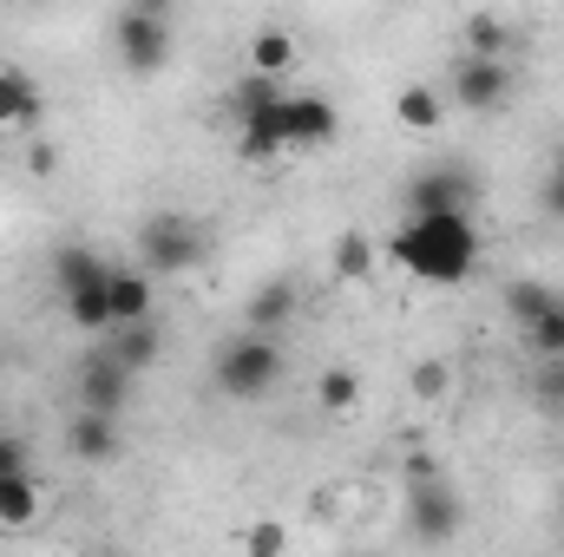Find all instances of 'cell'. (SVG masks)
I'll return each instance as SVG.
<instances>
[{
	"instance_id": "6da1fadb",
	"label": "cell",
	"mask_w": 564,
	"mask_h": 557,
	"mask_svg": "<svg viewBox=\"0 0 564 557\" xmlns=\"http://www.w3.org/2000/svg\"><path fill=\"white\" fill-rule=\"evenodd\" d=\"M388 250H394V263H401L408 276L453 288V282L473 276V263H479V230H473L466 210H414V217L388 237Z\"/></svg>"
},
{
	"instance_id": "7a4b0ae2",
	"label": "cell",
	"mask_w": 564,
	"mask_h": 557,
	"mask_svg": "<svg viewBox=\"0 0 564 557\" xmlns=\"http://www.w3.org/2000/svg\"><path fill=\"white\" fill-rule=\"evenodd\" d=\"M53 276H59V295H66L73 328H86V335H106V328H112V295H106L112 270H106L86 243H66V250L53 256Z\"/></svg>"
},
{
	"instance_id": "3957f363",
	"label": "cell",
	"mask_w": 564,
	"mask_h": 557,
	"mask_svg": "<svg viewBox=\"0 0 564 557\" xmlns=\"http://www.w3.org/2000/svg\"><path fill=\"white\" fill-rule=\"evenodd\" d=\"M282 381V341L270 328H250L243 341H230L224 354H217V387L230 394V401H257V394H270Z\"/></svg>"
},
{
	"instance_id": "277c9868",
	"label": "cell",
	"mask_w": 564,
	"mask_h": 557,
	"mask_svg": "<svg viewBox=\"0 0 564 557\" xmlns=\"http://www.w3.org/2000/svg\"><path fill=\"white\" fill-rule=\"evenodd\" d=\"M139 250H144V270L177 276V270H191V263L204 256V230H197L191 217H177V210H158L139 230Z\"/></svg>"
},
{
	"instance_id": "5b68a950",
	"label": "cell",
	"mask_w": 564,
	"mask_h": 557,
	"mask_svg": "<svg viewBox=\"0 0 564 557\" xmlns=\"http://www.w3.org/2000/svg\"><path fill=\"white\" fill-rule=\"evenodd\" d=\"M408 518H414V538H421V545H446V538L459 532V492H453L440 472L408 479Z\"/></svg>"
},
{
	"instance_id": "8992f818",
	"label": "cell",
	"mask_w": 564,
	"mask_h": 557,
	"mask_svg": "<svg viewBox=\"0 0 564 557\" xmlns=\"http://www.w3.org/2000/svg\"><path fill=\"white\" fill-rule=\"evenodd\" d=\"M119 59H126V73H164V59H171V13L126 7L119 13Z\"/></svg>"
},
{
	"instance_id": "52a82bcc",
	"label": "cell",
	"mask_w": 564,
	"mask_h": 557,
	"mask_svg": "<svg viewBox=\"0 0 564 557\" xmlns=\"http://www.w3.org/2000/svg\"><path fill=\"white\" fill-rule=\"evenodd\" d=\"M282 132H289V151H322V144L341 139V112L315 92H289L282 99Z\"/></svg>"
},
{
	"instance_id": "ba28073f",
	"label": "cell",
	"mask_w": 564,
	"mask_h": 557,
	"mask_svg": "<svg viewBox=\"0 0 564 557\" xmlns=\"http://www.w3.org/2000/svg\"><path fill=\"white\" fill-rule=\"evenodd\" d=\"M506 92H512L506 59H492V53H466V59L453 66V99H459L466 112H492Z\"/></svg>"
},
{
	"instance_id": "9c48e42d",
	"label": "cell",
	"mask_w": 564,
	"mask_h": 557,
	"mask_svg": "<svg viewBox=\"0 0 564 557\" xmlns=\"http://www.w3.org/2000/svg\"><path fill=\"white\" fill-rule=\"evenodd\" d=\"M126 394H132V368L106 348V354H93L86 368H79V407H99V414H119L126 407Z\"/></svg>"
},
{
	"instance_id": "30bf717a",
	"label": "cell",
	"mask_w": 564,
	"mask_h": 557,
	"mask_svg": "<svg viewBox=\"0 0 564 557\" xmlns=\"http://www.w3.org/2000/svg\"><path fill=\"white\" fill-rule=\"evenodd\" d=\"M466 197H473V177H466L459 164L421 171V177L408 184V210H466Z\"/></svg>"
},
{
	"instance_id": "8fae6325",
	"label": "cell",
	"mask_w": 564,
	"mask_h": 557,
	"mask_svg": "<svg viewBox=\"0 0 564 557\" xmlns=\"http://www.w3.org/2000/svg\"><path fill=\"white\" fill-rule=\"evenodd\" d=\"M66 446L86 459V466H106L119 452V414H99V407H79L66 419Z\"/></svg>"
},
{
	"instance_id": "7c38bea8",
	"label": "cell",
	"mask_w": 564,
	"mask_h": 557,
	"mask_svg": "<svg viewBox=\"0 0 564 557\" xmlns=\"http://www.w3.org/2000/svg\"><path fill=\"white\" fill-rule=\"evenodd\" d=\"M33 112H40V86H33L20 66H0V132L33 125Z\"/></svg>"
},
{
	"instance_id": "4fadbf2b",
	"label": "cell",
	"mask_w": 564,
	"mask_h": 557,
	"mask_svg": "<svg viewBox=\"0 0 564 557\" xmlns=\"http://www.w3.org/2000/svg\"><path fill=\"white\" fill-rule=\"evenodd\" d=\"M106 295H112V328H119V321H144V315H151V276H144V270H112ZM112 328H106V335H112Z\"/></svg>"
},
{
	"instance_id": "5bb4252c",
	"label": "cell",
	"mask_w": 564,
	"mask_h": 557,
	"mask_svg": "<svg viewBox=\"0 0 564 557\" xmlns=\"http://www.w3.org/2000/svg\"><path fill=\"white\" fill-rule=\"evenodd\" d=\"M394 119H401L408 132H440V119H446V99H440V86H401V99H394Z\"/></svg>"
},
{
	"instance_id": "9a60e30c",
	"label": "cell",
	"mask_w": 564,
	"mask_h": 557,
	"mask_svg": "<svg viewBox=\"0 0 564 557\" xmlns=\"http://www.w3.org/2000/svg\"><path fill=\"white\" fill-rule=\"evenodd\" d=\"M289 66H295V40H289L282 26H263V33H250V73L289 79Z\"/></svg>"
},
{
	"instance_id": "2e32d148",
	"label": "cell",
	"mask_w": 564,
	"mask_h": 557,
	"mask_svg": "<svg viewBox=\"0 0 564 557\" xmlns=\"http://www.w3.org/2000/svg\"><path fill=\"white\" fill-rule=\"evenodd\" d=\"M40 518V485L33 472H7L0 479V525H33Z\"/></svg>"
},
{
	"instance_id": "e0dca14e",
	"label": "cell",
	"mask_w": 564,
	"mask_h": 557,
	"mask_svg": "<svg viewBox=\"0 0 564 557\" xmlns=\"http://www.w3.org/2000/svg\"><path fill=\"white\" fill-rule=\"evenodd\" d=\"M112 354H119L132 374L158 361V328H151V315H144V321H119V328H112Z\"/></svg>"
},
{
	"instance_id": "ac0fdd59",
	"label": "cell",
	"mask_w": 564,
	"mask_h": 557,
	"mask_svg": "<svg viewBox=\"0 0 564 557\" xmlns=\"http://www.w3.org/2000/svg\"><path fill=\"white\" fill-rule=\"evenodd\" d=\"M368 276H375V237L348 230V237L335 243V282H368Z\"/></svg>"
},
{
	"instance_id": "d6986e66",
	"label": "cell",
	"mask_w": 564,
	"mask_h": 557,
	"mask_svg": "<svg viewBox=\"0 0 564 557\" xmlns=\"http://www.w3.org/2000/svg\"><path fill=\"white\" fill-rule=\"evenodd\" d=\"M289 315H295V288H289V282H263L257 302H250V328H270V335H276Z\"/></svg>"
},
{
	"instance_id": "ffe728a7",
	"label": "cell",
	"mask_w": 564,
	"mask_h": 557,
	"mask_svg": "<svg viewBox=\"0 0 564 557\" xmlns=\"http://www.w3.org/2000/svg\"><path fill=\"white\" fill-rule=\"evenodd\" d=\"M315 401H322L328 414H348V407L361 401V374H355V368H328V374L315 381Z\"/></svg>"
},
{
	"instance_id": "44dd1931",
	"label": "cell",
	"mask_w": 564,
	"mask_h": 557,
	"mask_svg": "<svg viewBox=\"0 0 564 557\" xmlns=\"http://www.w3.org/2000/svg\"><path fill=\"white\" fill-rule=\"evenodd\" d=\"M525 341H532V354H564V302L539 308V315L525 321Z\"/></svg>"
},
{
	"instance_id": "7402d4cb",
	"label": "cell",
	"mask_w": 564,
	"mask_h": 557,
	"mask_svg": "<svg viewBox=\"0 0 564 557\" xmlns=\"http://www.w3.org/2000/svg\"><path fill=\"white\" fill-rule=\"evenodd\" d=\"M506 20H492V13H473L466 20V53H492V59H506Z\"/></svg>"
},
{
	"instance_id": "603a6c76",
	"label": "cell",
	"mask_w": 564,
	"mask_h": 557,
	"mask_svg": "<svg viewBox=\"0 0 564 557\" xmlns=\"http://www.w3.org/2000/svg\"><path fill=\"white\" fill-rule=\"evenodd\" d=\"M532 394H539V407H552V414H564V354H539Z\"/></svg>"
},
{
	"instance_id": "cb8c5ba5",
	"label": "cell",
	"mask_w": 564,
	"mask_h": 557,
	"mask_svg": "<svg viewBox=\"0 0 564 557\" xmlns=\"http://www.w3.org/2000/svg\"><path fill=\"white\" fill-rule=\"evenodd\" d=\"M552 302H558V295H552V288H539V282H512V288H506V308H512L519 321H532V315H539V308H552Z\"/></svg>"
},
{
	"instance_id": "d4e9b609",
	"label": "cell",
	"mask_w": 564,
	"mask_h": 557,
	"mask_svg": "<svg viewBox=\"0 0 564 557\" xmlns=\"http://www.w3.org/2000/svg\"><path fill=\"white\" fill-rule=\"evenodd\" d=\"M414 394H421V401H446V394H453V368H446V361H421V368H414Z\"/></svg>"
},
{
	"instance_id": "484cf974",
	"label": "cell",
	"mask_w": 564,
	"mask_h": 557,
	"mask_svg": "<svg viewBox=\"0 0 564 557\" xmlns=\"http://www.w3.org/2000/svg\"><path fill=\"white\" fill-rule=\"evenodd\" d=\"M539 197H545V210H552V217H564V151L552 157V177H545V190H539Z\"/></svg>"
},
{
	"instance_id": "4316f807",
	"label": "cell",
	"mask_w": 564,
	"mask_h": 557,
	"mask_svg": "<svg viewBox=\"0 0 564 557\" xmlns=\"http://www.w3.org/2000/svg\"><path fill=\"white\" fill-rule=\"evenodd\" d=\"M289 538H282V525H257L250 538H243V551H282Z\"/></svg>"
},
{
	"instance_id": "83f0119b",
	"label": "cell",
	"mask_w": 564,
	"mask_h": 557,
	"mask_svg": "<svg viewBox=\"0 0 564 557\" xmlns=\"http://www.w3.org/2000/svg\"><path fill=\"white\" fill-rule=\"evenodd\" d=\"M7 472H26V446L0 433V479H7Z\"/></svg>"
},
{
	"instance_id": "f1b7e54d",
	"label": "cell",
	"mask_w": 564,
	"mask_h": 557,
	"mask_svg": "<svg viewBox=\"0 0 564 557\" xmlns=\"http://www.w3.org/2000/svg\"><path fill=\"white\" fill-rule=\"evenodd\" d=\"M126 7H139V13H171L177 0H126Z\"/></svg>"
}]
</instances>
